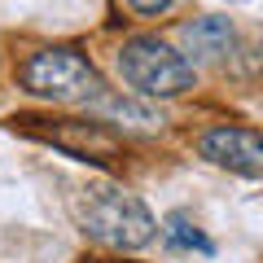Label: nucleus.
<instances>
[{
  "instance_id": "8",
  "label": "nucleus",
  "mask_w": 263,
  "mask_h": 263,
  "mask_svg": "<svg viewBox=\"0 0 263 263\" xmlns=\"http://www.w3.org/2000/svg\"><path fill=\"white\" fill-rule=\"evenodd\" d=\"M176 0H132V9L136 13H167Z\"/></svg>"
},
{
  "instance_id": "3",
  "label": "nucleus",
  "mask_w": 263,
  "mask_h": 263,
  "mask_svg": "<svg viewBox=\"0 0 263 263\" xmlns=\"http://www.w3.org/2000/svg\"><path fill=\"white\" fill-rule=\"evenodd\" d=\"M119 70H123V79H127L136 92H145V97H176V92H184V88L193 84V66H189L171 44H162V40H154V35L127 40L123 53H119Z\"/></svg>"
},
{
  "instance_id": "5",
  "label": "nucleus",
  "mask_w": 263,
  "mask_h": 263,
  "mask_svg": "<svg viewBox=\"0 0 263 263\" xmlns=\"http://www.w3.org/2000/svg\"><path fill=\"white\" fill-rule=\"evenodd\" d=\"M202 154L215 167H228L237 176H263V132L254 127H215L202 136Z\"/></svg>"
},
{
  "instance_id": "7",
  "label": "nucleus",
  "mask_w": 263,
  "mask_h": 263,
  "mask_svg": "<svg viewBox=\"0 0 263 263\" xmlns=\"http://www.w3.org/2000/svg\"><path fill=\"white\" fill-rule=\"evenodd\" d=\"M162 237H167L171 250H202V254H211V241L197 233V228L189 224L184 215H167V228H162Z\"/></svg>"
},
{
  "instance_id": "2",
  "label": "nucleus",
  "mask_w": 263,
  "mask_h": 263,
  "mask_svg": "<svg viewBox=\"0 0 263 263\" xmlns=\"http://www.w3.org/2000/svg\"><path fill=\"white\" fill-rule=\"evenodd\" d=\"M22 84L48 101H101V75L79 48H40L22 66Z\"/></svg>"
},
{
  "instance_id": "1",
  "label": "nucleus",
  "mask_w": 263,
  "mask_h": 263,
  "mask_svg": "<svg viewBox=\"0 0 263 263\" xmlns=\"http://www.w3.org/2000/svg\"><path fill=\"white\" fill-rule=\"evenodd\" d=\"M75 215L84 233L110 250H141L154 241V228H158L149 206L119 184H88L75 202Z\"/></svg>"
},
{
  "instance_id": "6",
  "label": "nucleus",
  "mask_w": 263,
  "mask_h": 263,
  "mask_svg": "<svg viewBox=\"0 0 263 263\" xmlns=\"http://www.w3.org/2000/svg\"><path fill=\"white\" fill-rule=\"evenodd\" d=\"M184 44L197 62H219V57L233 48V22L219 18V13H206V18H193L184 27Z\"/></svg>"
},
{
  "instance_id": "4",
  "label": "nucleus",
  "mask_w": 263,
  "mask_h": 263,
  "mask_svg": "<svg viewBox=\"0 0 263 263\" xmlns=\"http://www.w3.org/2000/svg\"><path fill=\"white\" fill-rule=\"evenodd\" d=\"M13 127H22L27 136H40L48 141L53 149L70 154V158H84V162H114L123 158V141L114 136L110 127L101 123H84V119H13Z\"/></svg>"
}]
</instances>
